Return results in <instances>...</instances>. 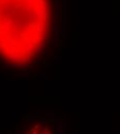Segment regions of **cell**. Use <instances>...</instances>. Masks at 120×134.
Returning a JSON list of instances; mask_svg holds the SVG:
<instances>
[{"instance_id":"1","label":"cell","mask_w":120,"mask_h":134,"mask_svg":"<svg viewBox=\"0 0 120 134\" xmlns=\"http://www.w3.org/2000/svg\"><path fill=\"white\" fill-rule=\"evenodd\" d=\"M53 0H0V70L32 75L47 67L60 46Z\"/></svg>"},{"instance_id":"2","label":"cell","mask_w":120,"mask_h":134,"mask_svg":"<svg viewBox=\"0 0 120 134\" xmlns=\"http://www.w3.org/2000/svg\"><path fill=\"white\" fill-rule=\"evenodd\" d=\"M9 134H65L61 118L52 114L24 115L13 125Z\"/></svg>"},{"instance_id":"3","label":"cell","mask_w":120,"mask_h":134,"mask_svg":"<svg viewBox=\"0 0 120 134\" xmlns=\"http://www.w3.org/2000/svg\"><path fill=\"white\" fill-rule=\"evenodd\" d=\"M113 134H120V128H118L117 130H115V131L113 132Z\"/></svg>"}]
</instances>
